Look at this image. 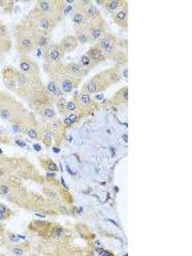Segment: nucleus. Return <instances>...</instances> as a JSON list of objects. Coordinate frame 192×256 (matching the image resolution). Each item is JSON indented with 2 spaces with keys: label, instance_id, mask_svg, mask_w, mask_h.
<instances>
[{
  "label": "nucleus",
  "instance_id": "7",
  "mask_svg": "<svg viewBox=\"0 0 192 256\" xmlns=\"http://www.w3.org/2000/svg\"><path fill=\"white\" fill-rule=\"evenodd\" d=\"M31 12L62 22L64 17V0H39L36 1Z\"/></svg>",
  "mask_w": 192,
  "mask_h": 256
},
{
  "label": "nucleus",
  "instance_id": "8",
  "mask_svg": "<svg viewBox=\"0 0 192 256\" xmlns=\"http://www.w3.org/2000/svg\"><path fill=\"white\" fill-rule=\"evenodd\" d=\"M55 225V222H48V221H31L27 224V233L29 235H35L43 241H49L53 233V228Z\"/></svg>",
  "mask_w": 192,
  "mask_h": 256
},
{
  "label": "nucleus",
  "instance_id": "9",
  "mask_svg": "<svg viewBox=\"0 0 192 256\" xmlns=\"http://www.w3.org/2000/svg\"><path fill=\"white\" fill-rule=\"evenodd\" d=\"M8 125L11 127L12 132H15L16 135H25L26 129L30 127V126H36L40 125L39 121L36 119L35 114L32 113L31 111H27L26 113H23L19 117L15 118L13 121L8 122Z\"/></svg>",
  "mask_w": 192,
  "mask_h": 256
},
{
  "label": "nucleus",
  "instance_id": "16",
  "mask_svg": "<svg viewBox=\"0 0 192 256\" xmlns=\"http://www.w3.org/2000/svg\"><path fill=\"white\" fill-rule=\"evenodd\" d=\"M90 115H94V114H91L90 112L85 111V109H82V108H80L79 111L77 112H73V113H69L68 115H65V117L62 119V122H63V127L65 128V129H69V128H72L73 126H76L77 123H79L80 121H81L82 118H86V117H90Z\"/></svg>",
  "mask_w": 192,
  "mask_h": 256
},
{
  "label": "nucleus",
  "instance_id": "23",
  "mask_svg": "<svg viewBox=\"0 0 192 256\" xmlns=\"http://www.w3.org/2000/svg\"><path fill=\"white\" fill-rule=\"evenodd\" d=\"M59 45H61L62 49H63V51L65 54H69L72 53V51H75V50L80 47L79 41H77V39L75 37V35L64 36L63 39L59 41Z\"/></svg>",
  "mask_w": 192,
  "mask_h": 256
},
{
  "label": "nucleus",
  "instance_id": "29",
  "mask_svg": "<svg viewBox=\"0 0 192 256\" xmlns=\"http://www.w3.org/2000/svg\"><path fill=\"white\" fill-rule=\"evenodd\" d=\"M45 86H47L48 93H49L50 95L53 96V97L55 100L61 99V97H64V96H65V94H64L63 91H62L61 87H59V86H58L57 83H55V82L49 81Z\"/></svg>",
  "mask_w": 192,
  "mask_h": 256
},
{
  "label": "nucleus",
  "instance_id": "40",
  "mask_svg": "<svg viewBox=\"0 0 192 256\" xmlns=\"http://www.w3.org/2000/svg\"><path fill=\"white\" fill-rule=\"evenodd\" d=\"M0 59H1V57H0Z\"/></svg>",
  "mask_w": 192,
  "mask_h": 256
},
{
  "label": "nucleus",
  "instance_id": "20",
  "mask_svg": "<svg viewBox=\"0 0 192 256\" xmlns=\"http://www.w3.org/2000/svg\"><path fill=\"white\" fill-rule=\"evenodd\" d=\"M5 249L11 254H15V255H25V254L31 251L32 245L30 241H22L17 242V243H9V245L5 246Z\"/></svg>",
  "mask_w": 192,
  "mask_h": 256
},
{
  "label": "nucleus",
  "instance_id": "10",
  "mask_svg": "<svg viewBox=\"0 0 192 256\" xmlns=\"http://www.w3.org/2000/svg\"><path fill=\"white\" fill-rule=\"evenodd\" d=\"M73 97L79 101L80 108L90 112L91 114H94L96 111H99L100 108H101L100 103H97V101L94 99L93 95L82 93L81 90H80V91H75V93H73Z\"/></svg>",
  "mask_w": 192,
  "mask_h": 256
},
{
  "label": "nucleus",
  "instance_id": "22",
  "mask_svg": "<svg viewBox=\"0 0 192 256\" xmlns=\"http://www.w3.org/2000/svg\"><path fill=\"white\" fill-rule=\"evenodd\" d=\"M75 231L77 232L83 241H86L87 243H93L95 241V233L93 232V229L83 223H77L75 224Z\"/></svg>",
  "mask_w": 192,
  "mask_h": 256
},
{
  "label": "nucleus",
  "instance_id": "36",
  "mask_svg": "<svg viewBox=\"0 0 192 256\" xmlns=\"http://www.w3.org/2000/svg\"><path fill=\"white\" fill-rule=\"evenodd\" d=\"M80 64H81L83 68H86V69H91V68H94L93 64H91V61H90V58L87 57L86 54L80 58Z\"/></svg>",
  "mask_w": 192,
  "mask_h": 256
},
{
  "label": "nucleus",
  "instance_id": "39",
  "mask_svg": "<svg viewBox=\"0 0 192 256\" xmlns=\"http://www.w3.org/2000/svg\"><path fill=\"white\" fill-rule=\"evenodd\" d=\"M122 77H125V80H128V68L123 67V72H122Z\"/></svg>",
  "mask_w": 192,
  "mask_h": 256
},
{
  "label": "nucleus",
  "instance_id": "18",
  "mask_svg": "<svg viewBox=\"0 0 192 256\" xmlns=\"http://www.w3.org/2000/svg\"><path fill=\"white\" fill-rule=\"evenodd\" d=\"M128 86L121 87L117 90L114 95L112 96L111 100H108V105L109 107H121V105H126L128 103Z\"/></svg>",
  "mask_w": 192,
  "mask_h": 256
},
{
  "label": "nucleus",
  "instance_id": "17",
  "mask_svg": "<svg viewBox=\"0 0 192 256\" xmlns=\"http://www.w3.org/2000/svg\"><path fill=\"white\" fill-rule=\"evenodd\" d=\"M54 140H55V132L49 125V122H44L43 125H40V141L45 147H51L54 146Z\"/></svg>",
  "mask_w": 192,
  "mask_h": 256
},
{
  "label": "nucleus",
  "instance_id": "19",
  "mask_svg": "<svg viewBox=\"0 0 192 256\" xmlns=\"http://www.w3.org/2000/svg\"><path fill=\"white\" fill-rule=\"evenodd\" d=\"M86 55L90 58V61H91V64H93L94 68L100 65V64H103L104 62H107L105 54L103 53V50L100 49L96 44H94L93 47L86 51Z\"/></svg>",
  "mask_w": 192,
  "mask_h": 256
},
{
  "label": "nucleus",
  "instance_id": "25",
  "mask_svg": "<svg viewBox=\"0 0 192 256\" xmlns=\"http://www.w3.org/2000/svg\"><path fill=\"white\" fill-rule=\"evenodd\" d=\"M128 7V3L126 0H105L104 1V8L107 9L112 16H114L117 12H119L123 8Z\"/></svg>",
  "mask_w": 192,
  "mask_h": 256
},
{
  "label": "nucleus",
  "instance_id": "26",
  "mask_svg": "<svg viewBox=\"0 0 192 256\" xmlns=\"http://www.w3.org/2000/svg\"><path fill=\"white\" fill-rule=\"evenodd\" d=\"M113 17V23L114 25L119 26L122 29L127 30L128 29V7L123 8L119 12H117L115 15L112 16Z\"/></svg>",
  "mask_w": 192,
  "mask_h": 256
},
{
  "label": "nucleus",
  "instance_id": "15",
  "mask_svg": "<svg viewBox=\"0 0 192 256\" xmlns=\"http://www.w3.org/2000/svg\"><path fill=\"white\" fill-rule=\"evenodd\" d=\"M22 182L23 181L15 177H8V176L0 177V197H5L9 195L13 190L22 185Z\"/></svg>",
  "mask_w": 192,
  "mask_h": 256
},
{
  "label": "nucleus",
  "instance_id": "21",
  "mask_svg": "<svg viewBox=\"0 0 192 256\" xmlns=\"http://www.w3.org/2000/svg\"><path fill=\"white\" fill-rule=\"evenodd\" d=\"M64 65H65V69H67L68 73L72 77H75V79L83 80V77L89 73V69H86V68L82 67L81 64L76 63V62H69V63L64 64Z\"/></svg>",
  "mask_w": 192,
  "mask_h": 256
},
{
  "label": "nucleus",
  "instance_id": "12",
  "mask_svg": "<svg viewBox=\"0 0 192 256\" xmlns=\"http://www.w3.org/2000/svg\"><path fill=\"white\" fill-rule=\"evenodd\" d=\"M89 31L91 43H97L101 37H104L109 32L104 18H99V19H95L93 22H89Z\"/></svg>",
  "mask_w": 192,
  "mask_h": 256
},
{
  "label": "nucleus",
  "instance_id": "11",
  "mask_svg": "<svg viewBox=\"0 0 192 256\" xmlns=\"http://www.w3.org/2000/svg\"><path fill=\"white\" fill-rule=\"evenodd\" d=\"M18 69L30 77H40V64L30 55H21Z\"/></svg>",
  "mask_w": 192,
  "mask_h": 256
},
{
  "label": "nucleus",
  "instance_id": "5",
  "mask_svg": "<svg viewBox=\"0 0 192 256\" xmlns=\"http://www.w3.org/2000/svg\"><path fill=\"white\" fill-rule=\"evenodd\" d=\"M44 71L50 79V81L55 82L62 89L65 95L75 93L76 90L80 89L82 80L72 77L65 69V65L62 62L58 63H44Z\"/></svg>",
  "mask_w": 192,
  "mask_h": 256
},
{
  "label": "nucleus",
  "instance_id": "6",
  "mask_svg": "<svg viewBox=\"0 0 192 256\" xmlns=\"http://www.w3.org/2000/svg\"><path fill=\"white\" fill-rule=\"evenodd\" d=\"M29 111L27 108L23 105V104L15 97L12 96L9 93H5L4 91L1 99H0V118L8 122L13 121L15 118L19 117L23 113Z\"/></svg>",
  "mask_w": 192,
  "mask_h": 256
},
{
  "label": "nucleus",
  "instance_id": "33",
  "mask_svg": "<svg viewBox=\"0 0 192 256\" xmlns=\"http://www.w3.org/2000/svg\"><path fill=\"white\" fill-rule=\"evenodd\" d=\"M15 4L16 1H12V0H0V8L3 9L5 15H12Z\"/></svg>",
  "mask_w": 192,
  "mask_h": 256
},
{
  "label": "nucleus",
  "instance_id": "3",
  "mask_svg": "<svg viewBox=\"0 0 192 256\" xmlns=\"http://www.w3.org/2000/svg\"><path fill=\"white\" fill-rule=\"evenodd\" d=\"M96 45L103 50L107 61H113L118 67H127L128 63V41L127 39H118L117 36L108 32L107 35L96 43Z\"/></svg>",
  "mask_w": 192,
  "mask_h": 256
},
{
  "label": "nucleus",
  "instance_id": "31",
  "mask_svg": "<svg viewBox=\"0 0 192 256\" xmlns=\"http://www.w3.org/2000/svg\"><path fill=\"white\" fill-rule=\"evenodd\" d=\"M23 136H27V137H30V139L33 140V141H40V125L30 126V127L26 129L25 135Z\"/></svg>",
  "mask_w": 192,
  "mask_h": 256
},
{
  "label": "nucleus",
  "instance_id": "1",
  "mask_svg": "<svg viewBox=\"0 0 192 256\" xmlns=\"http://www.w3.org/2000/svg\"><path fill=\"white\" fill-rule=\"evenodd\" d=\"M15 177L21 181H31L37 185L45 183V177L41 176L36 167L27 158L5 157L0 155V177Z\"/></svg>",
  "mask_w": 192,
  "mask_h": 256
},
{
  "label": "nucleus",
  "instance_id": "13",
  "mask_svg": "<svg viewBox=\"0 0 192 256\" xmlns=\"http://www.w3.org/2000/svg\"><path fill=\"white\" fill-rule=\"evenodd\" d=\"M65 53L63 51L59 43H50L45 49H44V63H58L62 62Z\"/></svg>",
  "mask_w": 192,
  "mask_h": 256
},
{
  "label": "nucleus",
  "instance_id": "38",
  "mask_svg": "<svg viewBox=\"0 0 192 256\" xmlns=\"http://www.w3.org/2000/svg\"><path fill=\"white\" fill-rule=\"evenodd\" d=\"M7 228L4 227L3 222H0V236H4L5 237V235H7Z\"/></svg>",
  "mask_w": 192,
  "mask_h": 256
},
{
  "label": "nucleus",
  "instance_id": "4",
  "mask_svg": "<svg viewBox=\"0 0 192 256\" xmlns=\"http://www.w3.org/2000/svg\"><path fill=\"white\" fill-rule=\"evenodd\" d=\"M122 80L121 67L114 65V67L107 68L103 72H99L93 79L86 81L81 87L82 93L96 95V94L104 93L105 90L112 87L113 85L118 83Z\"/></svg>",
  "mask_w": 192,
  "mask_h": 256
},
{
  "label": "nucleus",
  "instance_id": "2",
  "mask_svg": "<svg viewBox=\"0 0 192 256\" xmlns=\"http://www.w3.org/2000/svg\"><path fill=\"white\" fill-rule=\"evenodd\" d=\"M40 35L39 29L35 23L26 17L18 22L13 29V36L16 40V48L19 55H31L37 48V37Z\"/></svg>",
  "mask_w": 192,
  "mask_h": 256
},
{
  "label": "nucleus",
  "instance_id": "34",
  "mask_svg": "<svg viewBox=\"0 0 192 256\" xmlns=\"http://www.w3.org/2000/svg\"><path fill=\"white\" fill-rule=\"evenodd\" d=\"M65 109H67V115L69 113H73V112H77L80 109L79 101L75 99V97H72V100L67 101V105H65Z\"/></svg>",
  "mask_w": 192,
  "mask_h": 256
},
{
  "label": "nucleus",
  "instance_id": "27",
  "mask_svg": "<svg viewBox=\"0 0 192 256\" xmlns=\"http://www.w3.org/2000/svg\"><path fill=\"white\" fill-rule=\"evenodd\" d=\"M39 163L44 171L51 172V173H57L59 171L58 169V164L49 157H39Z\"/></svg>",
  "mask_w": 192,
  "mask_h": 256
},
{
  "label": "nucleus",
  "instance_id": "28",
  "mask_svg": "<svg viewBox=\"0 0 192 256\" xmlns=\"http://www.w3.org/2000/svg\"><path fill=\"white\" fill-rule=\"evenodd\" d=\"M35 113L39 114V115H41V117L44 118V122L53 121V119L58 118L57 111H55V109H54L53 107L43 108V109H39V111H36Z\"/></svg>",
  "mask_w": 192,
  "mask_h": 256
},
{
  "label": "nucleus",
  "instance_id": "14",
  "mask_svg": "<svg viewBox=\"0 0 192 256\" xmlns=\"http://www.w3.org/2000/svg\"><path fill=\"white\" fill-rule=\"evenodd\" d=\"M12 47H13V43H12L9 30L0 21V57H4L5 54L9 53Z\"/></svg>",
  "mask_w": 192,
  "mask_h": 256
},
{
  "label": "nucleus",
  "instance_id": "37",
  "mask_svg": "<svg viewBox=\"0 0 192 256\" xmlns=\"http://www.w3.org/2000/svg\"><path fill=\"white\" fill-rule=\"evenodd\" d=\"M15 215L13 210H8V211H0V222H5L8 219H11Z\"/></svg>",
  "mask_w": 192,
  "mask_h": 256
},
{
  "label": "nucleus",
  "instance_id": "32",
  "mask_svg": "<svg viewBox=\"0 0 192 256\" xmlns=\"http://www.w3.org/2000/svg\"><path fill=\"white\" fill-rule=\"evenodd\" d=\"M55 105L58 108V113L61 117H65L67 115V109H65V105H67V99H65V96L64 97H61V99H58L55 101Z\"/></svg>",
  "mask_w": 192,
  "mask_h": 256
},
{
  "label": "nucleus",
  "instance_id": "35",
  "mask_svg": "<svg viewBox=\"0 0 192 256\" xmlns=\"http://www.w3.org/2000/svg\"><path fill=\"white\" fill-rule=\"evenodd\" d=\"M12 141L11 136L8 135V132L5 131V128L0 126V144L1 145H9Z\"/></svg>",
  "mask_w": 192,
  "mask_h": 256
},
{
  "label": "nucleus",
  "instance_id": "30",
  "mask_svg": "<svg viewBox=\"0 0 192 256\" xmlns=\"http://www.w3.org/2000/svg\"><path fill=\"white\" fill-rule=\"evenodd\" d=\"M71 17H72V22H73L75 27H79V26H83V25H86V23H89V21L86 19V17L83 16V13H81V12L73 11L72 12Z\"/></svg>",
  "mask_w": 192,
  "mask_h": 256
},
{
  "label": "nucleus",
  "instance_id": "24",
  "mask_svg": "<svg viewBox=\"0 0 192 256\" xmlns=\"http://www.w3.org/2000/svg\"><path fill=\"white\" fill-rule=\"evenodd\" d=\"M75 37L77 39L80 45H85V44L91 43V39H90L89 23H86V25L83 26H79V27H75Z\"/></svg>",
  "mask_w": 192,
  "mask_h": 256
}]
</instances>
